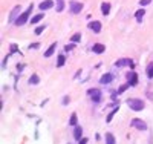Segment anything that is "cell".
Masks as SVG:
<instances>
[{
    "mask_svg": "<svg viewBox=\"0 0 153 144\" xmlns=\"http://www.w3.org/2000/svg\"><path fill=\"white\" fill-rule=\"evenodd\" d=\"M92 51L95 52V54H103V52L106 51V46L101 45V43H95V45L92 46Z\"/></svg>",
    "mask_w": 153,
    "mask_h": 144,
    "instance_id": "4fadbf2b",
    "label": "cell"
},
{
    "mask_svg": "<svg viewBox=\"0 0 153 144\" xmlns=\"http://www.w3.org/2000/svg\"><path fill=\"white\" fill-rule=\"evenodd\" d=\"M112 81H113V74H110V72L103 74L100 78V84H110Z\"/></svg>",
    "mask_w": 153,
    "mask_h": 144,
    "instance_id": "ba28073f",
    "label": "cell"
},
{
    "mask_svg": "<svg viewBox=\"0 0 153 144\" xmlns=\"http://www.w3.org/2000/svg\"><path fill=\"white\" fill-rule=\"evenodd\" d=\"M117 95H118V92H112V94H110L112 100H117Z\"/></svg>",
    "mask_w": 153,
    "mask_h": 144,
    "instance_id": "836d02e7",
    "label": "cell"
},
{
    "mask_svg": "<svg viewBox=\"0 0 153 144\" xmlns=\"http://www.w3.org/2000/svg\"><path fill=\"white\" fill-rule=\"evenodd\" d=\"M43 17H45V14H43V12H40V14H37V16H34V17L31 19V23L35 25V23H38L40 20H43Z\"/></svg>",
    "mask_w": 153,
    "mask_h": 144,
    "instance_id": "44dd1931",
    "label": "cell"
},
{
    "mask_svg": "<svg viewBox=\"0 0 153 144\" xmlns=\"http://www.w3.org/2000/svg\"><path fill=\"white\" fill-rule=\"evenodd\" d=\"M69 8H71L72 14H78V12H81V9H83V3H80V2H71Z\"/></svg>",
    "mask_w": 153,
    "mask_h": 144,
    "instance_id": "9c48e42d",
    "label": "cell"
},
{
    "mask_svg": "<svg viewBox=\"0 0 153 144\" xmlns=\"http://www.w3.org/2000/svg\"><path fill=\"white\" fill-rule=\"evenodd\" d=\"M80 40H81V34H80V32H76V34H74V35L71 37V42H72V43H78Z\"/></svg>",
    "mask_w": 153,
    "mask_h": 144,
    "instance_id": "d4e9b609",
    "label": "cell"
},
{
    "mask_svg": "<svg viewBox=\"0 0 153 144\" xmlns=\"http://www.w3.org/2000/svg\"><path fill=\"white\" fill-rule=\"evenodd\" d=\"M101 12H103L104 16H107L109 12H110V3H107V2L101 3Z\"/></svg>",
    "mask_w": 153,
    "mask_h": 144,
    "instance_id": "9a60e30c",
    "label": "cell"
},
{
    "mask_svg": "<svg viewBox=\"0 0 153 144\" xmlns=\"http://www.w3.org/2000/svg\"><path fill=\"white\" fill-rule=\"evenodd\" d=\"M45 28H46V26H37L35 31H34V32H35V35H40V34L45 31Z\"/></svg>",
    "mask_w": 153,
    "mask_h": 144,
    "instance_id": "4316f807",
    "label": "cell"
},
{
    "mask_svg": "<svg viewBox=\"0 0 153 144\" xmlns=\"http://www.w3.org/2000/svg\"><path fill=\"white\" fill-rule=\"evenodd\" d=\"M132 126L138 130H147V124L143 121V120H139V118H133L132 120Z\"/></svg>",
    "mask_w": 153,
    "mask_h": 144,
    "instance_id": "8992f818",
    "label": "cell"
},
{
    "mask_svg": "<svg viewBox=\"0 0 153 144\" xmlns=\"http://www.w3.org/2000/svg\"><path fill=\"white\" fill-rule=\"evenodd\" d=\"M69 97H65V98H63V104H65V106H66V104H69Z\"/></svg>",
    "mask_w": 153,
    "mask_h": 144,
    "instance_id": "d6a6232c",
    "label": "cell"
},
{
    "mask_svg": "<svg viewBox=\"0 0 153 144\" xmlns=\"http://www.w3.org/2000/svg\"><path fill=\"white\" fill-rule=\"evenodd\" d=\"M86 95L91 98L94 103H100V101H101V97H103V94H101V89H98V87L89 89L87 92H86Z\"/></svg>",
    "mask_w": 153,
    "mask_h": 144,
    "instance_id": "3957f363",
    "label": "cell"
},
{
    "mask_svg": "<svg viewBox=\"0 0 153 144\" xmlns=\"http://www.w3.org/2000/svg\"><path fill=\"white\" fill-rule=\"evenodd\" d=\"M37 48H40V43H32L28 46V49H37Z\"/></svg>",
    "mask_w": 153,
    "mask_h": 144,
    "instance_id": "f1b7e54d",
    "label": "cell"
},
{
    "mask_svg": "<svg viewBox=\"0 0 153 144\" xmlns=\"http://www.w3.org/2000/svg\"><path fill=\"white\" fill-rule=\"evenodd\" d=\"M74 138L76 141H80L83 138V127L81 126H75V129H74Z\"/></svg>",
    "mask_w": 153,
    "mask_h": 144,
    "instance_id": "7c38bea8",
    "label": "cell"
},
{
    "mask_svg": "<svg viewBox=\"0 0 153 144\" xmlns=\"http://www.w3.org/2000/svg\"><path fill=\"white\" fill-rule=\"evenodd\" d=\"M32 8H34V5L31 3L29 6H28V9L25 11V12H22V14L17 17V20L14 22L16 23V26H23V25H26V22L29 20V16H31V12H32Z\"/></svg>",
    "mask_w": 153,
    "mask_h": 144,
    "instance_id": "7a4b0ae2",
    "label": "cell"
},
{
    "mask_svg": "<svg viewBox=\"0 0 153 144\" xmlns=\"http://www.w3.org/2000/svg\"><path fill=\"white\" fill-rule=\"evenodd\" d=\"M146 74L149 78H153V61L150 64H147V68H146Z\"/></svg>",
    "mask_w": 153,
    "mask_h": 144,
    "instance_id": "7402d4cb",
    "label": "cell"
},
{
    "mask_svg": "<svg viewBox=\"0 0 153 144\" xmlns=\"http://www.w3.org/2000/svg\"><path fill=\"white\" fill-rule=\"evenodd\" d=\"M76 123H78V116H76V113L74 112V113L71 115V118H69V124L75 127V126H78V124H76Z\"/></svg>",
    "mask_w": 153,
    "mask_h": 144,
    "instance_id": "d6986e66",
    "label": "cell"
},
{
    "mask_svg": "<svg viewBox=\"0 0 153 144\" xmlns=\"http://www.w3.org/2000/svg\"><path fill=\"white\" fill-rule=\"evenodd\" d=\"M17 45H11V52H17Z\"/></svg>",
    "mask_w": 153,
    "mask_h": 144,
    "instance_id": "1f68e13d",
    "label": "cell"
},
{
    "mask_svg": "<svg viewBox=\"0 0 153 144\" xmlns=\"http://www.w3.org/2000/svg\"><path fill=\"white\" fill-rule=\"evenodd\" d=\"M55 2H57L55 11H57V12H61L63 9H65V0H55Z\"/></svg>",
    "mask_w": 153,
    "mask_h": 144,
    "instance_id": "ffe728a7",
    "label": "cell"
},
{
    "mask_svg": "<svg viewBox=\"0 0 153 144\" xmlns=\"http://www.w3.org/2000/svg\"><path fill=\"white\" fill-rule=\"evenodd\" d=\"M126 78H127V83H129L130 86H136L138 84V74L136 72H129V74H127L126 75Z\"/></svg>",
    "mask_w": 153,
    "mask_h": 144,
    "instance_id": "5b68a950",
    "label": "cell"
},
{
    "mask_svg": "<svg viewBox=\"0 0 153 144\" xmlns=\"http://www.w3.org/2000/svg\"><path fill=\"white\" fill-rule=\"evenodd\" d=\"M89 29H92L94 32H101V28H103V25H101V22H98V20H92V22H89Z\"/></svg>",
    "mask_w": 153,
    "mask_h": 144,
    "instance_id": "52a82bcc",
    "label": "cell"
},
{
    "mask_svg": "<svg viewBox=\"0 0 153 144\" xmlns=\"http://www.w3.org/2000/svg\"><path fill=\"white\" fill-rule=\"evenodd\" d=\"M127 64H129L130 68H135V63L130 58H120L117 63H115V66H117V68H123V66H127Z\"/></svg>",
    "mask_w": 153,
    "mask_h": 144,
    "instance_id": "277c9868",
    "label": "cell"
},
{
    "mask_svg": "<svg viewBox=\"0 0 153 144\" xmlns=\"http://www.w3.org/2000/svg\"><path fill=\"white\" fill-rule=\"evenodd\" d=\"M118 110H120V109H118V106H117V107H115V109H113L112 112H109V115H107V118H106V123H110V121L113 120V116H115V113H117Z\"/></svg>",
    "mask_w": 153,
    "mask_h": 144,
    "instance_id": "cb8c5ba5",
    "label": "cell"
},
{
    "mask_svg": "<svg viewBox=\"0 0 153 144\" xmlns=\"http://www.w3.org/2000/svg\"><path fill=\"white\" fill-rule=\"evenodd\" d=\"M152 0H139V3H141V6H146V5H150Z\"/></svg>",
    "mask_w": 153,
    "mask_h": 144,
    "instance_id": "f546056e",
    "label": "cell"
},
{
    "mask_svg": "<svg viewBox=\"0 0 153 144\" xmlns=\"http://www.w3.org/2000/svg\"><path fill=\"white\" fill-rule=\"evenodd\" d=\"M75 45H76V43H71V45H66V46H65V51H66V52H69V51H74V49H75Z\"/></svg>",
    "mask_w": 153,
    "mask_h": 144,
    "instance_id": "83f0119b",
    "label": "cell"
},
{
    "mask_svg": "<svg viewBox=\"0 0 153 144\" xmlns=\"http://www.w3.org/2000/svg\"><path fill=\"white\" fill-rule=\"evenodd\" d=\"M87 143H89V140H87V138H81V140L78 141V144H87Z\"/></svg>",
    "mask_w": 153,
    "mask_h": 144,
    "instance_id": "4dcf8cb0",
    "label": "cell"
},
{
    "mask_svg": "<svg viewBox=\"0 0 153 144\" xmlns=\"http://www.w3.org/2000/svg\"><path fill=\"white\" fill-rule=\"evenodd\" d=\"M144 14H146V11H144V9H138V11H136L135 19L138 20V23H141V22H143V17H144Z\"/></svg>",
    "mask_w": 153,
    "mask_h": 144,
    "instance_id": "e0dca14e",
    "label": "cell"
},
{
    "mask_svg": "<svg viewBox=\"0 0 153 144\" xmlns=\"http://www.w3.org/2000/svg\"><path fill=\"white\" fill-rule=\"evenodd\" d=\"M127 106H129L132 110H135V112H141L146 107V103L141 98H129L127 100Z\"/></svg>",
    "mask_w": 153,
    "mask_h": 144,
    "instance_id": "6da1fadb",
    "label": "cell"
},
{
    "mask_svg": "<svg viewBox=\"0 0 153 144\" xmlns=\"http://www.w3.org/2000/svg\"><path fill=\"white\" fill-rule=\"evenodd\" d=\"M55 48H57V43H52V45H51V46H49V48L45 51V54H43V55H45L46 58H49V57H51V55H52L54 52H55Z\"/></svg>",
    "mask_w": 153,
    "mask_h": 144,
    "instance_id": "5bb4252c",
    "label": "cell"
},
{
    "mask_svg": "<svg viewBox=\"0 0 153 144\" xmlns=\"http://www.w3.org/2000/svg\"><path fill=\"white\" fill-rule=\"evenodd\" d=\"M19 12H20V5H16L14 8H12L11 14H9V22H16L17 17H19Z\"/></svg>",
    "mask_w": 153,
    "mask_h": 144,
    "instance_id": "8fae6325",
    "label": "cell"
},
{
    "mask_svg": "<svg viewBox=\"0 0 153 144\" xmlns=\"http://www.w3.org/2000/svg\"><path fill=\"white\" fill-rule=\"evenodd\" d=\"M38 83H40V77H38L37 74H32L31 77H29V84H38Z\"/></svg>",
    "mask_w": 153,
    "mask_h": 144,
    "instance_id": "2e32d148",
    "label": "cell"
},
{
    "mask_svg": "<svg viewBox=\"0 0 153 144\" xmlns=\"http://www.w3.org/2000/svg\"><path fill=\"white\" fill-rule=\"evenodd\" d=\"M127 87H130V84L129 83H126V84H121V87L117 90V92L118 94H123V92H126V90H127Z\"/></svg>",
    "mask_w": 153,
    "mask_h": 144,
    "instance_id": "484cf974",
    "label": "cell"
},
{
    "mask_svg": "<svg viewBox=\"0 0 153 144\" xmlns=\"http://www.w3.org/2000/svg\"><path fill=\"white\" fill-rule=\"evenodd\" d=\"M147 97H149L150 100H153V94H152V92H147Z\"/></svg>",
    "mask_w": 153,
    "mask_h": 144,
    "instance_id": "e575fe53",
    "label": "cell"
},
{
    "mask_svg": "<svg viewBox=\"0 0 153 144\" xmlns=\"http://www.w3.org/2000/svg\"><path fill=\"white\" fill-rule=\"evenodd\" d=\"M40 11H48V9H52L54 8V0H43V2L38 5Z\"/></svg>",
    "mask_w": 153,
    "mask_h": 144,
    "instance_id": "30bf717a",
    "label": "cell"
},
{
    "mask_svg": "<svg viewBox=\"0 0 153 144\" xmlns=\"http://www.w3.org/2000/svg\"><path fill=\"white\" fill-rule=\"evenodd\" d=\"M106 144H117L113 134H110V132H107V134H106Z\"/></svg>",
    "mask_w": 153,
    "mask_h": 144,
    "instance_id": "ac0fdd59",
    "label": "cell"
},
{
    "mask_svg": "<svg viewBox=\"0 0 153 144\" xmlns=\"http://www.w3.org/2000/svg\"><path fill=\"white\" fill-rule=\"evenodd\" d=\"M65 63H66V57H65V54L58 55V60H57V66H58V68H61V66H65Z\"/></svg>",
    "mask_w": 153,
    "mask_h": 144,
    "instance_id": "603a6c76",
    "label": "cell"
}]
</instances>
